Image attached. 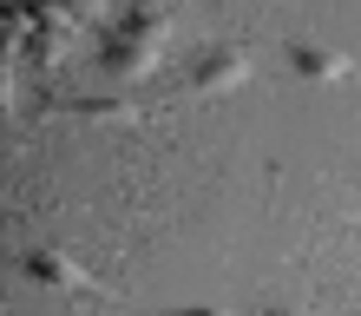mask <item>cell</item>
I'll return each mask as SVG.
<instances>
[{
	"instance_id": "52a82bcc",
	"label": "cell",
	"mask_w": 361,
	"mask_h": 316,
	"mask_svg": "<svg viewBox=\"0 0 361 316\" xmlns=\"http://www.w3.org/2000/svg\"><path fill=\"white\" fill-rule=\"evenodd\" d=\"M355 316H361V310H355Z\"/></svg>"
},
{
	"instance_id": "8992f818",
	"label": "cell",
	"mask_w": 361,
	"mask_h": 316,
	"mask_svg": "<svg viewBox=\"0 0 361 316\" xmlns=\"http://www.w3.org/2000/svg\"><path fill=\"white\" fill-rule=\"evenodd\" d=\"M263 316H295V310H263Z\"/></svg>"
},
{
	"instance_id": "7a4b0ae2",
	"label": "cell",
	"mask_w": 361,
	"mask_h": 316,
	"mask_svg": "<svg viewBox=\"0 0 361 316\" xmlns=\"http://www.w3.org/2000/svg\"><path fill=\"white\" fill-rule=\"evenodd\" d=\"M164 59V40H132V33H105V53L99 66L118 79V86H138V79H152Z\"/></svg>"
},
{
	"instance_id": "3957f363",
	"label": "cell",
	"mask_w": 361,
	"mask_h": 316,
	"mask_svg": "<svg viewBox=\"0 0 361 316\" xmlns=\"http://www.w3.org/2000/svg\"><path fill=\"white\" fill-rule=\"evenodd\" d=\"M20 270H27L33 283H53V290H99L92 270H79L66 250H47V244H33L27 257H20Z\"/></svg>"
},
{
	"instance_id": "6da1fadb",
	"label": "cell",
	"mask_w": 361,
	"mask_h": 316,
	"mask_svg": "<svg viewBox=\"0 0 361 316\" xmlns=\"http://www.w3.org/2000/svg\"><path fill=\"white\" fill-rule=\"evenodd\" d=\"M250 79H257V59L243 47H210V53H197V66L184 73V93L190 99H217V93L250 86Z\"/></svg>"
},
{
	"instance_id": "277c9868",
	"label": "cell",
	"mask_w": 361,
	"mask_h": 316,
	"mask_svg": "<svg viewBox=\"0 0 361 316\" xmlns=\"http://www.w3.org/2000/svg\"><path fill=\"white\" fill-rule=\"evenodd\" d=\"M289 66L302 73V79H322V86H335V79L355 73V59L335 53V47H315V40H295V47H289Z\"/></svg>"
},
{
	"instance_id": "5b68a950",
	"label": "cell",
	"mask_w": 361,
	"mask_h": 316,
	"mask_svg": "<svg viewBox=\"0 0 361 316\" xmlns=\"http://www.w3.org/2000/svg\"><path fill=\"white\" fill-rule=\"evenodd\" d=\"M171 316H230V310H217V303H190V310H171Z\"/></svg>"
}]
</instances>
